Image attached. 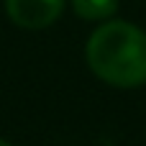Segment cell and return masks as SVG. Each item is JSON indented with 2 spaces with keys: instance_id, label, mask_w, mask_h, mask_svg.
Here are the masks:
<instances>
[{
  "instance_id": "6da1fadb",
  "label": "cell",
  "mask_w": 146,
  "mask_h": 146,
  "mask_svg": "<svg viewBox=\"0 0 146 146\" xmlns=\"http://www.w3.org/2000/svg\"><path fill=\"white\" fill-rule=\"evenodd\" d=\"M92 74L113 87L146 85V31L136 23L110 18L100 23L85 46Z\"/></svg>"
},
{
  "instance_id": "7a4b0ae2",
  "label": "cell",
  "mask_w": 146,
  "mask_h": 146,
  "mask_svg": "<svg viewBox=\"0 0 146 146\" xmlns=\"http://www.w3.org/2000/svg\"><path fill=\"white\" fill-rule=\"evenodd\" d=\"M67 0H5L8 18L28 31L46 28L59 21Z\"/></svg>"
},
{
  "instance_id": "3957f363",
  "label": "cell",
  "mask_w": 146,
  "mask_h": 146,
  "mask_svg": "<svg viewBox=\"0 0 146 146\" xmlns=\"http://www.w3.org/2000/svg\"><path fill=\"white\" fill-rule=\"evenodd\" d=\"M72 10L77 18L90 21V23H105L115 18L118 13V0H72Z\"/></svg>"
},
{
  "instance_id": "277c9868",
  "label": "cell",
  "mask_w": 146,
  "mask_h": 146,
  "mask_svg": "<svg viewBox=\"0 0 146 146\" xmlns=\"http://www.w3.org/2000/svg\"><path fill=\"white\" fill-rule=\"evenodd\" d=\"M0 146H10V144H8V141H3V139H0Z\"/></svg>"
}]
</instances>
